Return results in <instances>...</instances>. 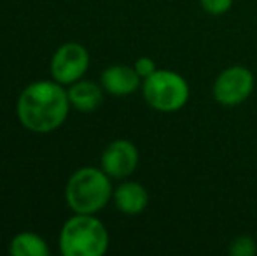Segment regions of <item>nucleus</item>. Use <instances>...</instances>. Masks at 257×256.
Returning <instances> with one entry per match:
<instances>
[{"label":"nucleus","instance_id":"f8f14e48","mask_svg":"<svg viewBox=\"0 0 257 256\" xmlns=\"http://www.w3.org/2000/svg\"><path fill=\"white\" fill-rule=\"evenodd\" d=\"M255 251H257L255 240L248 235L236 237L229 246V253L233 256H252L255 254Z\"/></svg>","mask_w":257,"mask_h":256},{"label":"nucleus","instance_id":"39448f33","mask_svg":"<svg viewBox=\"0 0 257 256\" xmlns=\"http://www.w3.org/2000/svg\"><path fill=\"white\" fill-rule=\"evenodd\" d=\"M254 74L250 68L233 65L217 75L212 86V95L215 102L224 107L241 106L254 92Z\"/></svg>","mask_w":257,"mask_h":256},{"label":"nucleus","instance_id":"6e6552de","mask_svg":"<svg viewBox=\"0 0 257 256\" xmlns=\"http://www.w3.org/2000/svg\"><path fill=\"white\" fill-rule=\"evenodd\" d=\"M140 81L142 77L137 74L135 67H128V65H112L105 68L102 74L103 90L115 97L135 93L140 88Z\"/></svg>","mask_w":257,"mask_h":256},{"label":"nucleus","instance_id":"20e7f679","mask_svg":"<svg viewBox=\"0 0 257 256\" xmlns=\"http://www.w3.org/2000/svg\"><path fill=\"white\" fill-rule=\"evenodd\" d=\"M142 93L153 109L159 113H175L189 100V84L179 72L158 68L144 79Z\"/></svg>","mask_w":257,"mask_h":256},{"label":"nucleus","instance_id":"423d86ee","mask_svg":"<svg viewBox=\"0 0 257 256\" xmlns=\"http://www.w3.org/2000/svg\"><path fill=\"white\" fill-rule=\"evenodd\" d=\"M89 67V55L84 46L67 42L60 46L51 60V74L60 84H74L86 74Z\"/></svg>","mask_w":257,"mask_h":256},{"label":"nucleus","instance_id":"f257e3e1","mask_svg":"<svg viewBox=\"0 0 257 256\" xmlns=\"http://www.w3.org/2000/svg\"><path fill=\"white\" fill-rule=\"evenodd\" d=\"M70 106L68 92L58 81H37L21 92L16 111L25 128L49 133L63 125Z\"/></svg>","mask_w":257,"mask_h":256},{"label":"nucleus","instance_id":"9d476101","mask_svg":"<svg viewBox=\"0 0 257 256\" xmlns=\"http://www.w3.org/2000/svg\"><path fill=\"white\" fill-rule=\"evenodd\" d=\"M68 99L77 111L91 113V111L98 109L102 106L103 92L98 84L91 81H75L68 88Z\"/></svg>","mask_w":257,"mask_h":256},{"label":"nucleus","instance_id":"0eeeda50","mask_svg":"<svg viewBox=\"0 0 257 256\" xmlns=\"http://www.w3.org/2000/svg\"><path fill=\"white\" fill-rule=\"evenodd\" d=\"M139 165V149L132 140L117 139L105 147L102 168L114 179H124L135 172Z\"/></svg>","mask_w":257,"mask_h":256},{"label":"nucleus","instance_id":"7ed1b4c3","mask_svg":"<svg viewBox=\"0 0 257 256\" xmlns=\"http://www.w3.org/2000/svg\"><path fill=\"white\" fill-rule=\"evenodd\" d=\"M108 247V232L91 214H77L60 232V251L63 256H102Z\"/></svg>","mask_w":257,"mask_h":256},{"label":"nucleus","instance_id":"9b49d317","mask_svg":"<svg viewBox=\"0 0 257 256\" xmlns=\"http://www.w3.org/2000/svg\"><path fill=\"white\" fill-rule=\"evenodd\" d=\"M9 251L13 256H48L49 247L42 237L37 233L23 232L18 233L13 240H11Z\"/></svg>","mask_w":257,"mask_h":256},{"label":"nucleus","instance_id":"4468645a","mask_svg":"<svg viewBox=\"0 0 257 256\" xmlns=\"http://www.w3.org/2000/svg\"><path fill=\"white\" fill-rule=\"evenodd\" d=\"M133 67H135L137 74H139L142 79L149 77L151 74H154V72L158 70V67H156V63H154V60L149 58V56H140V58L137 60Z\"/></svg>","mask_w":257,"mask_h":256},{"label":"nucleus","instance_id":"ddd939ff","mask_svg":"<svg viewBox=\"0 0 257 256\" xmlns=\"http://www.w3.org/2000/svg\"><path fill=\"white\" fill-rule=\"evenodd\" d=\"M200 4L208 14L219 16V14H224L231 9L233 0H200Z\"/></svg>","mask_w":257,"mask_h":256},{"label":"nucleus","instance_id":"1a4fd4ad","mask_svg":"<svg viewBox=\"0 0 257 256\" xmlns=\"http://www.w3.org/2000/svg\"><path fill=\"white\" fill-rule=\"evenodd\" d=\"M114 202H115V207L122 214L137 216L146 211L147 204H149V193H147V190L140 183L128 181L115 188Z\"/></svg>","mask_w":257,"mask_h":256},{"label":"nucleus","instance_id":"f03ea898","mask_svg":"<svg viewBox=\"0 0 257 256\" xmlns=\"http://www.w3.org/2000/svg\"><path fill=\"white\" fill-rule=\"evenodd\" d=\"M110 176L95 167H82L70 176L65 190L67 204L75 214H95L112 197Z\"/></svg>","mask_w":257,"mask_h":256}]
</instances>
